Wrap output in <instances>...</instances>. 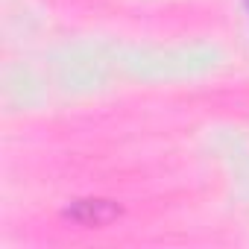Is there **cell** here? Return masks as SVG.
Returning <instances> with one entry per match:
<instances>
[{"mask_svg":"<svg viewBox=\"0 0 249 249\" xmlns=\"http://www.w3.org/2000/svg\"><path fill=\"white\" fill-rule=\"evenodd\" d=\"M243 9H246V18H249V0H243Z\"/></svg>","mask_w":249,"mask_h":249,"instance_id":"obj_2","label":"cell"},{"mask_svg":"<svg viewBox=\"0 0 249 249\" xmlns=\"http://www.w3.org/2000/svg\"><path fill=\"white\" fill-rule=\"evenodd\" d=\"M117 214H120V208L108 199H79L68 208V220H73L76 226H85V229L108 226Z\"/></svg>","mask_w":249,"mask_h":249,"instance_id":"obj_1","label":"cell"}]
</instances>
